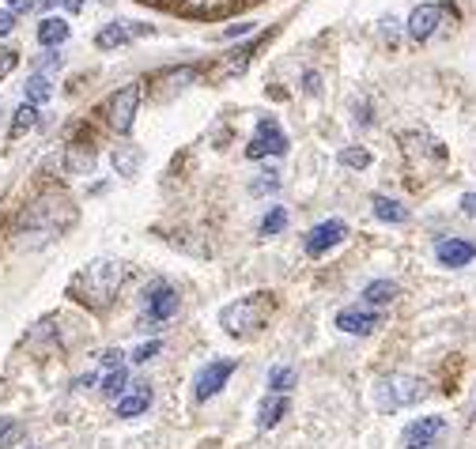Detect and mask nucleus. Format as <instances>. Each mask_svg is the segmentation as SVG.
<instances>
[{"label":"nucleus","instance_id":"obj_1","mask_svg":"<svg viewBox=\"0 0 476 449\" xmlns=\"http://www.w3.org/2000/svg\"><path fill=\"white\" fill-rule=\"evenodd\" d=\"M125 276H129L125 261H118V257H94V261H87L72 276L69 295L79 302V306H87V310H106L110 302L118 298Z\"/></svg>","mask_w":476,"mask_h":449},{"label":"nucleus","instance_id":"obj_2","mask_svg":"<svg viewBox=\"0 0 476 449\" xmlns=\"http://www.w3.org/2000/svg\"><path fill=\"white\" fill-rule=\"evenodd\" d=\"M72 223H76V208L69 204V197H61V192H42L35 204L23 208L20 231H30L38 238H57V234H65Z\"/></svg>","mask_w":476,"mask_h":449},{"label":"nucleus","instance_id":"obj_3","mask_svg":"<svg viewBox=\"0 0 476 449\" xmlns=\"http://www.w3.org/2000/svg\"><path fill=\"white\" fill-rule=\"evenodd\" d=\"M273 314V295L268 291H253L246 298L231 302V306L219 310V329L227 336H250L265 325V317Z\"/></svg>","mask_w":476,"mask_h":449},{"label":"nucleus","instance_id":"obj_4","mask_svg":"<svg viewBox=\"0 0 476 449\" xmlns=\"http://www.w3.org/2000/svg\"><path fill=\"white\" fill-rule=\"evenodd\" d=\"M427 396V381L416 374H382L374 381V404L378 412H401L420 404Z\"/></svg>","mask_w":476,"mask_h":449},{"label":"nucleus","instance_id":"obj_5","mask_svg":"<svg viewBox=\"0 0 476 449\" xmlns=\"http://www.w3.org/2000/svg\"><path fill=\"white\" fill-rule=\"evenodd\" d=\"M140 99H144V91H140V84H125V87H118V91L106 99L103 118H106V125L114 128L118 136H129L133 118H136V110H140Z\"/></svg>","mask_w":476,"mask_h":449},{"label":"nucleus","instance_id":"obj_6","mask_svg":"<svg viewBox=\"0 0 476 449\" xmlns=\"http://www.w3.org/2000/svg\"><path fill=\"white\" fill-rule=\"evenodd\" d=\"M268 38H273V30H268V35H261V38H253V42H246V45H238V50H231V53H224V57H219V64H216V69L209 72V79H212V84H224V79L242 76V72L250 69L253 53H258Z\"/></svg>","mask_w":476,"mask_h":449},{"label":"nucleus","instance_id":"obj_7","mask_svg":"<svg viewBox=\"0 0 476 449\" xmlns=\"http://www.w3.org/2000/svg\"><path fill=\"white\" fill-rule=\"evenodd\" d=\"M288 151V136L276 118H261L258 121V133L246 143V159H265V155H283Z\"/></svg>","mask_w":476,"mask_h":449},{"label":"nucleus","instance_id":"obj_8","mask_svg":"<svg viewBox=\"0 0 476 449\" xmlns=\"http://www.w3.org/2000/svg\"><path fill=\"white\" fill-rule=\"evenodd\" d=\"M238 371V359H216V363H209L204 371L197 374V381H193V396L197 400H212V396H219V389L231 381V374Z\"/></svg>","mask_w":476,"mask_h":449},{"label":"nucleus","instance_id":"obj_9","mask_svg":"<svg viewBox=\"0 0 476 449\" xmlns=\"http://www.w3.org/2000/svg\"><path fill=\"white\" fill-rule=\"evenodd\" d=\"M442 435H447V420H442V415H423V420L405 427L401 449H435V442Z\"/></svg>","mask_w":476,"mask_h":449},{"label":"nucleus","instance_id":"obj_10","mask_svg":"<svg viewBox=\"0 0 476 449\" xmlns=\"http://www.w3.org/2000/svg\"><path fill=\"white\" fill-rule=\"evenodd\" d=\"M152 35V27L148 23H133V20H118V23H106L99 35H94V45L99 50H121V45H129L136 38H144Z\"/></svg>","mask_w":476,"mask_h":449},{"label":"nucleus","instance_id":"obj_11","mask_svg":"<svg viewBox=\"0 0 476 449\" xmlns=\"http://www.w3.org/2000/svg\"><path fill=\"white\" fill-rule=\"evenodd\" d=\"M447 12H450L447 4H416L412 15H408V38L412 42H427L442 27V15Z\"/></svg>","mask_w":476,"mask_h":449},{"label":"nucleus","instance_id":"obj_12","mask_svg":"<svg viewBox=\"0 0 476 449\" xmlns=\"http://www.w3.org/2000/svg\"><path fill=\"white\" fill-rule=\"evenodd\" d=\"M348 238V223L344 219H325V223H317V227L307 234V253L310 257H322V253H329L332 246H341Z\"/></svg>","mask_w":476,"mask_h":449},{"label":"nucleus","instance_id":"obj_13","mask_svg":"<svg viewBox=\"0 0 476 449\" xmlns=\"http://www.w3.org/2000/svg\"><path fill=\"white\" fill-rule=\"evenodd\" d=\"M144 302H148V317L152 321H170L174 314H178V291H174L170 283H163V280H155L148 287Z\"/></svg>","mask_w":476,"mask_h":449},{"label":"nucleus","instance_id":"obj_14","mask_svg":"<svg viewBox=\"0 0 476 449\" xmlns=\"http://www.w3.org/2000/svg\"><path fill=\"white\" fill-rule=\"evenodd\" d=\"M61 170L69 174V178H87L94 170V143L91 140H72L65 155H61Z\"/></svg>","mask_w":476,"mask_h":449},{"label":"nucleus","instance_id":"obj_15","mask_svg":"<svg viewBox=\"0 0 476 449\" xmlns=\"http://www.w3.org/2000/svg\"><path fill=\"white\" fill-rule=\"evenodd\" d=\"M435 261L442 268H465L476 261V246L465 242V238H439L435 242Z\"/></svg>","mask_w":476,"mask_h":449},{"label":"nucleus","instance_id":"obj_16","mask_svg":"<svg viewBox=\"0 0 476 449\" xmlns=\"http://www.w3.org/2000/svg\"><path fill=\"white\" fill-rule=\"evenodd\" d=\"M378 321H382V314L378 310H359V306H348L337 314V329L348 332V336H367L378 329Z\"/></svg>","mask_w":476,"mask_h":449},{"label":"nucleus","instance_id":"obj_17","mask_svg":"<svg viewBox=\"0 0 476 449\" xmlns=\"http://www.w3.org/2000/svg\"><path fill=\"white\" fill-rule=\"evenodd\" d=\"M197 76H201L197 64H182V69H163V72L152 76V87H155L159 94H163V91H182V87L193 84Z\"/></svg>","mask_w":476,"mask_h":449},{"label":"nucleus","instance_id":"obj_18","mask_svg":"<svg viewBox=\"0 0 476 449\" xmlns=\"http://www.w3.org/2000/svg\"><path fill=\"white\" fill-rule=\"evenodd\" d=\"M152 408V389L148 385H133V393H125L118 400V420H136V415H144Z\"/></svg>","mask_w":476,"mask_h":449},{"label":"nucleus","instance_id":"obj_19","mask_svg":"<svg viewBox=\"0 0 476 449\" xmlns=\"http://www.w3.org/2000/svg\"><path fill=\"white\" fill-rule=\"evenodd\" d=\"M72 35V27L61 20V15H45V20L38 23V45H45V50H57V45H65Z\"/></svg>","mask_w":476,"mask_h":449},{"label":"nucleus","instance_id":"obj_20","mask_svg":"<svg viewBox=\"0 0 476 449\" xmlns=\"http://www.w3.org/2000/svg\"><path fill=\"white\" fill-rule=\"evenodd\" d=\"M288 412H291V400H288V396H280V393L265 396L261 408H258V427H261V430H273Z\"/></svg>","mask_w":476,"mask_h":449},{"label":"nucleus","instance_id":"obj_21","mask_svg":"<svg viewBox=\"0 0 476 449\" xmlns=\"http://www.w3.org/2000/svg\"><path fill=\"white\" fill-rule=\"evenodd\" d=\"M371 208H374V216L382 219V223H393V227H401V223H408V208L401 204V200H393V197H378L371 200Z\"/></svg>","mask_w":476,"mask_h":449},{"label":"nucleus","instance_id":"obj_22","mask_svg":"<svg viewBox=\"0 0 476 449\" xmlns=\"http://www.w3.org/2000/svg\"><path fill=\"white\" fill-rule=\"evenodd\" d=\"M397 295H401V287H397L393 280H374V283L363 287V298H367L371 306H390Z\"/></svg>","mask_w":476,"mask_h":449},{"label":"nucleus","instance_id":"obj_23","mask_svg":"<svg viewBox=\"0 0 476 449\" xmlns=\"http://www.w3.org/2000/svg\"><path fill=\"white\" fill-rule=\"evenodd\" d=\"M23 94H27V102H30V106H42V102H50V99H53L50 76H42V72H30V76H27V87H23Z\"/></svg>","mask_w":476,"mask_h":449},{"label":"nucleus","instance_id":"obj_24","mask_svg":"<svg viewBox=\"0 0 476 449\" xmlns=\"http://www.w3.org/2000/svg\"><path fill=\"white\" fill-rule=\"evenodd\" d=\"M140 148H133V143H125V148H114V170L121 174V178H136L140 170Z\"/></svg>","mask_w":476,"mask_h":449},{"label":"nucleus","instance_id":"obj_25","mask_svg":"<svg viewBox=\"0 0 476 449\" xmlns=\"http://www.w3.org/2000/svg\"><path fill=\"white\" fill-rule=\"evenodd\" d=\"M38 125V106H30V102H23L20 110H15V118H12V128H8V140H20V136H27L30 128Z\"/></svg>","mask_w":476,"mask_h":449},{"label":"nucleus","instance_id":"obj_26","mask_svg":"<svg viewBox=\"0 0 476 449\" xmlns=\"http://www.w3.org/2000/svg\"><path fill=\"white\" fill-rule=\"evenodd\" d=\"M295 371H291V366H276V371L273 374H268V389H273V393H280V396H288L291 389H295Z\"/></svg>","mask_w":476,"mask_h":449},{"label":"nucleus","instance_id":"obj_27","mask_svg":"<svg viewBox=\"0 0 476 449\" xmlns=\"http://www.w3.org/2000/svg\"><path fill=\"white\" fill-rule=\"evenodd\" d=\"M125 389H129V374H125V366H118V371H110V374H106L103 393H106L110 400H121V396H125Z\"/></svg>","mask_w":476,"mask_h":449},{"label":"nucleus","instance_id":"obj_28","mask_svg":"<svg viewBox=\"0 0 476 449\" xmlns=\"http://www.w3.org/2000/svg\"><path fill=\"white\" fill-rule=\"evenodd\" d=\"M178 4L193 15H219V12L231 8V0H178Z\"/></svg>","mask_w":476,"mask_h":449},{"label":"nucleus","instance_id":"obj_29","mask_svg":"<svg viewBox=\"0 0 476 449\" xmlns=\"http://www.w3.org/2000/svg\"><path fill=\"white\" fill-rule=\"evenodd\" d=\"M283 227H288V208H268V216L261 219V234L273 238V234H280Z\"/></svg>","mask_w":476,"mask_h":449},{"label":"nucleus","instance_id":"obj_30","mask_svg":"<svg viewBox=\"0 0 476 449\" xmlns=\"http://www.w3.org/2000/svg\"><path fill=\"white\" fill-rule=\"evenodd\" d=\"M341 167H352V170L371 167V151L367 148H344L341 151Z\"/></svg>","mask_w":476,"mask_h":449},{"label":"nucleus","instance_id":"obj_31","mask_svg":"<svg viewBox=\"0 0 476 449\" xmlns=\"http://www.w3.org/2000/svg\"><path fill=\"white\" fill-rule=\"evenodd\" d=\"M276 189H280V174H261V178L250 185L253 197H261V192H276Z\"/></svg>","mask_w":476,"mask_h":449},{"label":"nucleus","instance_id":"obj_32","mask_svg":"<svg viewBox=\"0 0 476 449\" xmlns=\"http://www.w3.org/2000/svg\"><path fill=\"white\" fill-rule=\"evenodd\" d=\"M15 64H20V53L8 50V45H0V79H8L15 72Z\"/></svg>","mask_w":476,"mask_h":449},{"label":"nucleus","instance_id":"obj_33","mask_svg":"<svg viewBox=\"0 0 476 449\" xmlns=\"http://www.w3.org/2000/svg\"><path fill=\"white\" fill-rule=\"evenodd\" d=\"M159 351H163V344L159 340H148V344H140L136 351H133V363H148V359H155Z\"/></svg>","mask_w":476,"mask_h":449},{"label":"nucleus","instance_id":"obj_34","mask_svg":"<svg viewBox=\"0 0 476 449\" xmlns=\"http://www.w3.org/2000/svg\"><path fill=\"white\" fill-rule=\"evenodd\" d=\"M121 359H125V355H121V347H106L103 355H99V363H103V366H110V371H118Z\"/></svg>","mask_w":476,"mask_h":449},{"label":"nucleus","instance_id":"obj_35","mask_svg":"<svg viewBox=\"0 0 476 449\" xmlns=\"http://www.w3.org/2000/svg\"><path fill=\"white\" fill-rule=\"evenodd\" d=\"M12 30H15V15L8 8H0V38H8Z\"/></svg>","mask_w":476,"mask_h":449},{"label":"nucleus","instance_id":"obj_36","mask_svg":"<svg viewBox=\"0 0 476 449\" xmlns=\"http://www.w3.org/2000/svg\"><path fill=\"white\" fill-rule=\"evenodd\" d=\"M303 91H307V94H317V91H322V76H317V72H307V76H303Z\"/></svg>","mask_w":476,"mask_h":449},{"label":"nucleus","instance_id":"obj_37","mask_svg":"<svg viewBox=\"0 0 476 449\" xmlns=\"http://www.w3.org/2000/svg\"><path fill=\"white\" fill-rule=\"evenodd\" d=\"M30 8H35V0H8V12L12 15H27Z\"/></svg>","mask_w":476,"mask_h":449},{"label":"nucleus","instance_id":"obj_38","mask_svg":"<svg viewBox=\"0 0 476 449\" xmlns=\"http://www.w3.org/2000/svg\"><path fill=\"white\" fill-rule=\"evenodd\" d=\"M250 30H253V23H238V27H227L224 30V38H246Z\"/></svg>","mask_w":476,"mask_h":449},{"label":"nucleus","instance_id":"obj_39","mask_svg":"<svg viewBox=\"0 0 476 449\" xmlns=\"http://www.w3.org/2000/svg\"><path fill=\"white\" fill-rule=\"evenodd\" d=\"M462 212L469 219H476V192H465V197H462Z\"/></svg>","mask_w":476,"mask_h":449},{"label":"nucleus","instance_id":"obj_40","mask_svg":"<svg viewBox=\"0 0 476 449\" xmlns=\"http://www.w3.org/2000/svg\"><path fill=\"white\" fill-rule=\"evenodd\" d=\"M382 35H386L390 42L397 38V20H386V23H382Z\"/></svg>","mask_w":476,"mask_h":449},{"label":"nucleus","instance_id":"obj_41","mask_svg":"<svg viewBox=\"0 0 476 449\" xmlns=\"http://www.w3.org/2000/svg\"><path fill=\"white\" fill-rule=\"evenodd\" d=\"M12 435V420H4V415H0V442H4Z\"/></svg>","mask_w":476,"mask_h":449},{"label":"nucleus","instance_id":"obj_42","mask_svg":"<svg viewBox=\"0 0 476 449\" xmlns=\"http://www.w3.org/2000/svg\"><path fill=\"white\" fill-rule=\"evenodd\" d=\"M61 4H65L69 12H84V0H61Z\"/></svg>","mask_w":476,"mask_h":449}]
</instances>
